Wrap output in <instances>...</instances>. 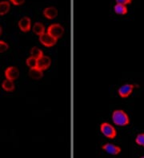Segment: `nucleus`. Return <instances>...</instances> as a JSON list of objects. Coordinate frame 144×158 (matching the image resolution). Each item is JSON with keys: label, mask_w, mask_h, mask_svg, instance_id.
Returning a JSON list of instances; mask_svg holds the SVG:
<instances>
[{"label": "nucleus", "mask_w": 144, "mask_h": 158, "mask_svg": "<svg viewBox=\"0 0 144 158\" xmlns=\"http://www.w3.org/2000/svg\"><path fill=\"white\" fill-rule=\"evenodd\" d=\"M112 121L114 124L118 126H126L130 123V118L125 111L122 110H116L112 113Z\"/></svg>", "instance_id": "f257e3e1"}, {"label": "nucleus", "mask_w": 144, "mask_h": 158, "mask_svg": "<svg viewBox=\"0 0 144 158\" xmlns=\"http://www.w3.org/2000/svg\"><path fill=\"white\" fill-rule=\"evenodd\" d=\"M100 130H101V133L107 138L114 139L115 138V137L117 135V132H116L115 128L112 125L108 123V122H103V123L101 124V125H100Z\"/></svg>", "instance_id": "f03ea898"}, {"label": "nucleus", "mask_w": 144, "mask_h": 158, "mask_svg": "<svg viewBox=\"0 0 144 158\" xmlns=\"http://www.w3.org/2000/svg\"><path fill=\"white\" fill-rule=\"evenodd\" d=\"M46 32L58 40L64 34V28L59 23H54L48 27Z\"/></svg>", "instance_id": "7ed1b4c3"}, {"label": "nucleus", "mask_w": 144, "mask_h": 158, "mask_svg": "<svg viewBox=\"0 0 144 158\" xmlns=\"http://www.w3.org/2000/svg\"><path fill=\"white\" fill-rule=\"evenodd\" d=\"M39 42L44 46L51 47V46L55 45L56 42H57V39H55L54 37H52L51 35H49L47 32H45L43 35L39 36Z\"/></svg>", "instance_id": "20e7f679"}, {"label": "nucleus", "mask_w": 144, "mask_h": 158, "mask_svg": "<svg viewBox=\"0 0 144 158\" xmlns=\"http://www.w3.org/2000/svg\"><path fill=\"white\" fill-rule=\"evenodd\" d=\"M134 89V85L132 84H125V85H122L121 87H119L118 94L122 98H127L132 94Z\"/></svg>", "instance_id": "39448f33"}, {"label": "nucleus", "mask_w": 144, "mask_h": 158, "mask_svg": "<svg viewBox=\"0 0 144 158\" xmlns=\"http://www.w3.org/2000/svg\"><path fill=\"white\" fill-rule=\"evenodd\" d=\"M5 77H6V79L15 81L19 77V69L15 66H9L5 70Z\"/></svg>", "instance_id": "423d86ee"}, {"label": "nucleus", "mask_w": 144, "mask_h": 158, "mask_svg": "<svg viewBox=\"0 0 144 158\" xmlns=\"http://www.w3.org/2000/svg\"><path fill=\"white\" fill-rule=\"evenodd\" d=\"M103 150L105 151L107 153L111 155H114V156H116V155H119L120 152H121V148L118 145H113V144H105L102 146Z\"/></svg>", "instance_id": "0eeeda50"}, {"label": "nucleus", "mask_w": 144, "mask_h": 158, "mask_svg": "<svg viewBox=\"0 0 144 158\" xmlns=\"http://www.w3.org/2000/svg\"><path fill=\"white\" fill-rule=\"evenodd\" d=\"M19 28L23 32H28L31 29V20L29 17H23L18 23Z\"/></svg>", "instance_id": "6e6552de"}, {"label": "nucleus", "mask_w": 144, "mask_h": 158, "mask_svg": "<svg viewBox=\"0 0 144 158\" xmlns=\"http://www.w3.org/2000/svg\"><path fill=\"white\" fill-rule=\"evenodd\" d=\"M50 64H51L50 58L47 56H44V55L37 60V68L42 71L50 67Z\"/></svg>", "instance_id": "1a4fd4ad"}, {"label": "nucleus", "mask_w": 144, "mask_h": 158, "mask_svg": "<svg viewBox=\"0 0 144 158\" xmlns=\"http://www.w3.org/2000/svg\"><path fill=\"white\" fill-rule=\"evenodd\" d=\"M43 16L47 19H54L58 15V10L55 6H48L46 7L42 11Z\"/></svg>", "instance_id": "9d476101"}, {"label": "nucleus", "mask_w": 144, "mask_h": 158, "mask_svg": "<svg viewBox=\"0 0 144 158\" xmlns=\"http://www.w3.org/2000/svg\"><path fill=\"white\" fill-rule=\"evenodd\" d=\"M29 76L31 79L34 80H39L43 77V72L42 70L39 69L38 68H33V69H30L29 71Z\"/></svg>", "instance_id": "9b49d317"}, {"label": "nucleus", "mask_w": 144, "mask_h": 158, "mask_svg": "<svg viewBox=\"0 0 144 158\" xmlns=\"http://www.w3.org/2000/svg\"><path fill=\"white\" fill-rule=\"evenodd\" d=\"M114 11H115V14L119 15H125L128 12V8H127V6H126V5L116 3L114 6Z\"/></svg>", "instance_id": "f8f14e48"}, {"label": "nucleus", "mask_w": 144, "mask_h": 158, "mask_svg": "<svg viewBox=\"0 0 144 158\" xmlns=\"http://www.w3.org/2000/svg\"><path fill=\"white\" fill-rule=\"evenodd\" d=\"M2 89L6 91V92H12V91H14L15 89V85L14 81L9 80V79H5L2 81Z\"/></svg>", "instance_id": "ddd939ff"}, {"label": "nucleus", "mask_w": 144, "mask_h": 158, "mask_svg": "<svg viewBox=\"0 0 144 158\" xmlns=\"http://www.w3.org/2000/svg\"><path fill=\"white\" fill-rule=\"evenodd\" d=\"M11 2L9 1H0V16H3L10 11Z\"/></svg>", "instance_id": "4468645a"}, {"label": "nucleus", "mask_w": 144, "mask_h": 158, "mask_svg": "<svg viewBox=\"0 0 144 158\" xmlns=\"http://www.w3.org/2000/svg\"><path fill=\"white\" fill-rule=\"evenodd\" d=\"M32 30H33V32L36 35H38V37L41 36L42 35L46 32L45 31V27L44 25L41 23H35L34 24L32 27Z\"/></svg>", "instance_id": "2eb2a0df"}, {"label": "nucleus", "mask_w": 144, "mask_h": 158, "mask_svg": "<svg viewBox=\"0 0 144 158\" xmlns=\"http://www.w3.org/2000/svg\"><path fill=\"white\" fill-rule=\"evenodd\" d=\"M43 56V53H42V50H40L39 48L35 46V47H32L31 50V57L38 59L40 58L41 57Z\"/></svg>", "instance_id": "dca6fc26"}, {"label": "nucleus", "mask_w": 144, "mask_h": 158, "mask_svg": "<svg viewBox=\"0 0 144 158\" xmlns=\"http://www.w3.org/2000/svg\"><path fill=\"white\" fill-rule=\"evenodd\" d=\"M37 60L36 58H33V57H29L26 61L27 66H28L30 69H33V68L37 67Z\"/></svg>", "instance_id": "f3484780"}, {"label": "nucleus", "mask_w": 144, "mask_h": 158, "mask_svg": "<svg viewBox=\"0 0 144 158\" xmlns=\"http://www.w3.org/2000/svg\"><path fill=\"white\" fill-rule=\"evenodd\" d=\"M135 143L139 146L144 147V133H139L136 136L135 138Z\"/></svg>", "instance_id": "a211bd4d"}, {"label": "nucleus", "mask_w": 144, "mask_h": 158, "mask_svg": "<svg viewBox=\"0 0 144 158\" xmlns=\"http://www.w3.org/2000/svg\"><path fill=\"white\" fill-rule=\"evenodd\" d=\"M8 49H9V45L6 42L0 40V54L6 52Z\"/></svg>", "instance_id": "6ab92c4d"}, {"label": "nucleus", "mask_w": 144, "mask_h": 158, "mask_svg": "<svg viewBox=\"0 0 144 158\" xmlns=\"http://www.w3.org/2000/svg\"><path fill=\"white\" fill-rule=\"evenodd\" d=\"M26 0H9V2L15 6H21L25 2Z\"/></svg>", "instance_id": "aec40b11"}, {"label": "nucleus", "mask_w": 144, "mask_h": 158, "mask_svg": "<svg viewBox=\"0 0 144 158\" xmlns=\"http://www.w3.org/2000/svg\"><path fill=\"white\" fill-rule=\"evenodd\" d=\"M115 2L116 3H120V4H123V5H129V4H131L132 2V0H115Z\"/></svg>", "instance_id": "412c9836"}, {"label": "nucleus", "mask_w": 144, "mask_h": 158, "mask_svg": "<svg viewBox=\"0 0 144 158\" xmlns=\"http://www.w3.org/2000/svg\"><path fill=\"white\" fill-rule=\"evenodd\" d=\"M2 26L0 25V36L2 35Z\"/></svg>", "instance_id": "4be33fe9"}, {"label": "nucleus", "mask_w": 144, "mask_h": 158, "mask_svg": "<svg viewBox=\"0 0 144 158\" xmlns=\"http://www.w3.org/2000/svg\"><path fill=\"white\" fill-rule=\"evenodd\" d=\"M139 158H144V156H141V157H139Z\"/></svg>", "instance_id": "5701e85b"}]
</instances>
